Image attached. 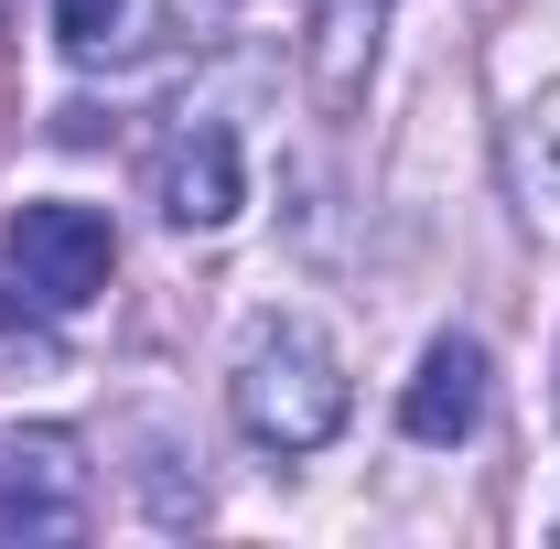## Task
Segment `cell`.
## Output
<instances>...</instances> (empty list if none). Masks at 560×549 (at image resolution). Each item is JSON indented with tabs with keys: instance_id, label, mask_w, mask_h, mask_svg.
I'll list each match as a JSON object with an SVG mask.
<instances>
[{
	"instance_id": "obj_1",
	"label": "cell",
	"mask_w": 560,
	"mask_h": 549,
	"mask_svg": "<svg viewBox=\"0 0 560 549\" xmlns=\"http://www.w3.org/2000/svg\"><path fill=\"white\" fill-rule=\"evenodd\" d=\"M226 410H237V431H248L259 453L302 464V453H324V442L346 431V410H355L346 355L324 344V324L270 313V324H248L237 366H226Z\"/></svg>"
},
{
	"instance_id": "obj_2",
	"label": "cell",
	"mask_w": 560,
	"mask_h": 549,
	"mask_svg": "<svg viewBox=\"0 0 560 549\" xmlns=\"http://www.w3.org/2000/svg\"><path fill=\"white\" fill-rule=\"evenodd\" d=\"M119 270V226L97 206H22L0 237V313L11 324H75Z\"/></svg>"
},
{
	"instance_id": "obj_3",
	"label": "cell",
	"mask_w": 560,
	"mask_h": 549,
	"mask_svg": "<svg viewBox=\"0 0 560 549\" xmlns=\"http://www.w3.org/2000/svg\"><path fill=\"white\" fill-rule=\"evenodd\" d=\"M151 206H162V226H184V237H215L226 215L248 206L237 130H226V119H206V108H184L173 130L151 140Z\"/></svg>"
},
{
	"instance_id": "obj_4",
	"label": "cell",
	"mask_w": 560,
	"mask_h": 549,
	"mask_svg": "<svg viewBox=\"0 0 560 549\" xmlns=\"http://www.w3.org/2000/svg\"><path fill=\"white\" fill-rule=\"evenodd\" d=\"M86 528V453L75 431L33 420L0 431V539H75Z\"/></svg>"
},
{
	"instance_id": "obj_5",
	"label": "cell",
	"mask_w": 560,
	"mask_h": 549,
	"mask_svg": "<svg viewBox=\"0 0 560 549\" xmlns=\"http://www.w3.org/2000/svg\"><path fill=\"white\" fill-rule=\"evenodd\" d=\"M399 431L420 453H453L486 431V344L475 335H431L420 344V377L399 388Z\"/></svg>"
},
{
	"instance_id": "obj_6",
	"label": "cell",
	"mask_w": 560,
	"mask_h": 549,
	"mask_svg": "<svg viewBox=\"0 0 560 549\" xmlns=\"http://www.w3.org/2000/svg\"><path fill=\"white\" fill-rule=\"evenodd\" d=\"M377 33H388V0H313V108L324 119H355L366 75H377Z\"/></svg>"
},
{
	"instance_id": "obj_7",
	"label": "cell",
	"mask_w": 560,
	"mask_h": 549,
	"mask_svg": "<svg viewBox=\"0 0 560 549\" xmlns=\"http://www.w3.org/2000/svg\"><path fill=\"white\" fill-rule=\"evenodd\" d=\"M506 206L528 237L560 248V75L539 97H517V119H506Z\"/></svg>"
},
{
	"instance_id": "obj_8",
	"label": "cell",
	"mask_w": 560,
	"mask_h": 549,
	"mask_svg": "<svg viewBox=\"0 0 560 549\" xmlns=\"http://www.w3.org/2000/svg\"><path fill=\"white\" fill-rule=\"evenodd\" d=\"M55 55L66 66H119L130 55V0H55Z\"/></svg>"
},
{
	"instance_id": "obj_9",
	"label": "cell",
	"mask_w": 560,
	"mask_h": 549,
	"mask_svg": "<svg viewBox=\"0 0 560 549\" xmlns=\"http://www.w3.org/2000/svg\"><path fill=\"white\" fill-rule=\"evenodd\" d=\"M162 11H173V22H184V33H215V22H226V11H237V0H162Z\"/></svg>"
},
{
	"instance_id": "obj_10",
	"label": "cell",
	"mask_w": 560,
	"mask_h": 549,
	"mask_svg": "<svg viewBox=\"0 0 560 549\" xmlns=\"http://www.w3.org/2000/svg\"><path fill=\"white\" fill-rule=\"evenodd\" d=\"M0 11H11V0H0Z\"/></svg>"
}]
</instances>
